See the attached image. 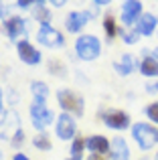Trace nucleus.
Segmentation results:
<instances>
[{"label": "nucleus", "mask_w": 158, "mask_h": 160, "mask_svg": "<svg viewBox=\"0 0 158 160\" xmlns=\"http://www.w3.org/2000/svg\"><path fill=\"white\" fill-rule=\"evenodd\" d=\"M57 103H59L61 112L69 113L73 118H81L85 113V99L75 89H69V87L57 89Z\"/></svg>", "instance_id": "1"}, {"label": "nucleus", "mask_w": 158, "mask_h": 160, "mask_svg": "<svg viewBox=\"0 0 158 160\" xmlns=\"http://www.w3.org/2000/svg\"><path fill=\"white\" fill-rule=\"evenodd\" d=\"M28 113H31V124L37 130V134L45 132L51 124L57 122L55 112L47 106V102H41V99H32L31 108H28Z\"/></svg>", "instance_id": "2"}, {"label": "nucleus", "mask_w": 158, "mask_h": 160, "mask_svg": "<svg viewBox=\"0 0 158 160\" xmlns=\"http://www.w3.org/2000/svg\"><path fill=\"white\" fill-rule=\"evenodd\" d=\"M130 134H132V138H134V142L138 144V148L142 150V152H148V150H152L154 144H156L158 128L152 126L150 122H136V124H132Z\"/></svg>", "instance_id": "3"}, {"label": "nucleus", "mask_w": 158, "mask_h": 160, "mask_svg": "<svg viewBox=\"0 0 158 160\" xmlns=\"http://www.w3.org/2000/svg\"><path fill=\"white\" fill-rule=\"evenodd\" d=\"M75 55L85 63L97 61L101 55V41L95 35H79L75 39Z\"/></svg>", "instance_id": "4"}, {"label": "nucleus", "mask_w": 158, "mask_h": 160, "mask_svg": "<svg viewBox=\"0 0 158 160\" xmlns=\"http://www.w3.org/2000/svg\"><path fill=\"white\" fill-rule=\"evenodd\" d=\"M99 120L106 124V128L116 130V132H124V130H130L132 128V118L128 112L120 108H107L99 112Z\"/></svg>", "instance_id": "5"}, {"label": "nucleus", "mask_w": 158, "mask_h": 160, "mask_svg": "<svg viewBox=\"0 0 158 160\" xmlns=\"http://www.w3.org/2000/svg\"><path fill=\"white\" fill-rule=\"evenodd\" d=\"M28 27H31L28 18L18 16V14H12L10 18L2 20V31H4V35H6V39L12 41V43H18V41L27 39Z\"/></svg>", "instance_id": "6"}, {"label": "nucleus", "mask_w": 158, "mask_h": 160, "mask_svg": "<svg viewBox=\"0 0 158 160\" xmlns=\"http://www.w3.org/2000/svg\"><path fill=\"white\" fill-rule=\"evenodd\" d=\"M37 43L47 49H63L65 47V35L55 28L53 24H41L37 28Z\"/></svg>", "instance_id": "7"}, {"label": "nucleus", "mask_w": 158, "mask_h": 160, "mask_svg": "<svg viewBox=\"0 0 158 160\" xmlns=\"http://www.w3.org/2000/svg\"><path fill=\"white\" fill-rule=\"evenodd\" d=\"M95 10L97 8H93V10H71V12H67V16L63 20L65 31L71 32V35H79L89 24V20L95 16Z\"/></svg>", "instance_id": "8"}, {"label": "nucleus", "mask_w": 158, "mask_h": 160, "mask_svg": "<svg viewBox=\"0 0 158 160\" xmlns=\"http://www.w3.org/2000/svg\"><path fill=\"white\" fill-rule=\"evenodd\" d=\"M55 136L61 142H73V138L77 136V122L73 116L69 113H57V122H55Z\"/></svg>", "instance_id": "9"}, {"label": "nucleus", "mask_w": 158, "mask_h": 160, "mask_svg": "<svg viewBox=\"0 0 158 160\" xmlns=\"http://www.w3.org/2000/svg\"><path fill=\"white\" fill-rule=\"evenodd\" d=\"M142 14H144V4L140 0H126V2H122L120 20H122L124 28H134Z\"/></svg>", "instance_id": "10"}, {"label": "nucleus", "mask_w": 158, "mask_h": 160, "mask_svg": "<svg viewBox=\"0 0 158 160\" xmlns=\"http://www.w3.org/2000/svg\"><path fill=\"white\" fill-rule=\"evenodd\" d=\"M20 128H22V124H20L18 112H16V109H8L2 116V120H0V140L10 142Z\"/></svg>", "instance_id": "11"}, {"label": "nucleus", "mask_w": 158, "mask_h": 160, "mask_svg": "<svg viewBox=\"0 0 158 160\" xmlns=\"http://www.w3.org/2000/svg\"><path fill=\"white\" fill-rule=\"evenodd\" d=\"M16 55H18L20 63H24V65H28V67H37V65H41V61H43L41 51L28 39H22V41L16 43Z\"/></svg>", "instance_id": "12"}, {"label": "nucleus", "mask_w": 158, "mask_h": 160, "mask_svg": "<svg viewBox=\"0 0 158 160\" xmlns=\"http://www.w3.org/2000/svg\"><path fill=\"white\" fill-rule=\"evenodd\" d=\"M85 150H89V154H99V156L110 158L111 152V142L101 134H91L85 138Z\"/></svg>", "instance_id": "13"}, {"label": "nucleus", "mask_w": 158, "mask_h": 160, "mask_svg": "<svg viewBox=\"0 0 158 160\" xmlns=\"http://www.w3.org/2000/svg\"><path fill=\"white\" fill-rule=\"evenodd\" d=\"M138 71L144 77L158 79V61L152 57V51H148V49L142 51V55H140V59H138Z\"/></svg>", "instance_id": "14"}, {"label": "nucleus", "mask_w": 158, "mask_h": 160, "mask_svg": "<svg viewBox=\"0 0 158 160\" xmlns=\"http://www.w3.org/2000/svg\"><path fill=\"white\" fill-rule=\"evenodd\" d=\"M134 28L140 32V37H152L154 32H158V16L154 12H144Z\"/></svg>", "instance_id": "15"}, {"label": "nucleus", "mask_w": 158, "mask_h": 160, "mask_svg": "<svg viewBox=\"0 0 158 160\" xmlns=\"http://www.w3.org/2000/svg\"><path fill=\"white\" fill-rule=\"evenodd\" d=\"M111 67H114V71L120 75V77H128V75H132L136 69H138V59H136L132 53H124L120 61L111 63Z\"/></svg>", "instance_id": "16"}, {"label": "nucleus", "mask_w": 158, "mask_h": 160, "mask_svg": "<svg viewBox=\"0 0 158 160\" xmlns=\"http://www.w3.org/2000/svg\"><path fill=\"white\" fill-rule=\"evenodd\" d=\"M110 160H130V146L124 136H116L111 140V152Z\"/></svg>", "instance_id": "17"}, {"label": "nucleus", "mask_w": 158, "mask_h": 160, "mask_svg": "<svg viewBox=\"0 0 158 160\" xmlns=\"http://www.w3.org/2000/svg\"><path fill=\"white\" fill-rule=\"evenodd\" d=\"M31 12H32V18L39 24H51V8L47 6L45 0H37V6Z\"/></svg>", "instance_id": "18"}, {"label": "nucleus", "mask_w": 158, "mask_h": 160, "mask_svg": "<svg viewBox=\"0 0 158 160\" xmlns=\"http://www.w3.org/2000/svg\"><path fill=\"white\" fill-rule=\"evenodd\" d=\"M101 27H103V32H106V39H107V43H111V41L116 39V35H120V24L116 22V18H114L111 14L103 16V22H101Z\"/></svg>", "instance_id": "19"}, {"label": "nucleus", "mask_w": 158, "mask_h": 160, "mask_svg": "<svg viewBox=\"0 0 158 160\" xmlns=\"http://www.w3.org/2000/svg\"><path fill=\"white\" fill-rule=\"evenodd\" d=\"M31 93H32V99H41V102H47L49 98V85L45 81H41V79H35V81H31Z\"/></svg>", "instance_id": "20"}, {"label": "nucleus", "mask_w": 158, "mask_h": 160, "mask_svg": "<svg viewBox=\"0 0 158 160\" xmlns=\"http://www.w3.org/2000/svg\"><path fill=\"white\" fill-rule=\"evenodd\" d=\"M32 146H35L37 150H41V152H49V150L53 148V142H51V138H49L47 132H41V134H37V136H32Z\"/></svg>", "instance_id": "21"}, {"label": "nucleus", "mask_w": 158, "mask_h": 160, "mask_svg": "<svg viewBox=\"0 0 158 160\" xmlns=\"http://www.w3.org/2000/svg\"><path fill=\"white\" fill-rule=\"evenodd\" d=\"M47 69H49V73H51L53 77H59V79L67 77V67H65L61 61H57V59H51V61L47 63Z\"/></svg>", "instance_id": "22"}, {"label": "nucleus", "mask_w": 158, "mask_h": 160, "mask_svg": "<svg viewBox=\"0 0 158 160\" xmlns=\"http://www.w3.org/2000/svg\"><path fill=\"white\" fill-rule=\"evenodd\" d=\"M120 37H122V43H126V45H138V41H140V32L136 28L120 27Z\"/></svg>", "instance_id": "23"}, {"label": "nucleus", "mask_w": 158, "mask_h": 160, "mask_svg": "<svg viewBox=\"0 0 158 160\" xmlns=\"http://www.w3.org/2000/svg\"><path fill=\"white\" fill-rule=\"evenodd\" d=\"M144 113H146V118L150 120L152 126H158V102H156V99H154V102H150V103H146Z\"/></svg>", "instance_id": "24"}, {"label": "nucleus", "mask_w": 158, "mask_h": 160, "mask_svg": "<svg viewBox=\"0 0 158 160\" xmlns=\"http://www.w3.org/2000/svg\"><path fill=\"white\" fill-rule=\"evenodd\" d=\"M83 152H85V138L75 136L73 142H71V148H69V154H71V156H81Z\"/></svg>", "instance_id": "25"}, {"label": "nucleus", "mask_w": 158, "mask_h": 160, "mask_svg": "<svg viewBox=\"0 0 158 160\" xmlns=\"http://www.w3.org/2000/svg\"><path fill=\"white\" fill-rule=\"evenodd\" d=\"M24 142H27V134H24V128H20L18 132L14 134V138L10 140V146H12V148H16V150H20Z\"/></svg>", "instance_id": "26"}, {"label": "nucleus", "mask_w": 158, "mask_h": 160, "mask_svg": "<svg viewBox=\"0 0 158 160\" xmlns=\"http://www.w3.org/2000/svg\"><path fill=\"white\" fill-rule=\"evenodd\" d=\"M14 6L20 8V10H32V8L37 6V0H18Z\"/></svg>", "instance_id": "27"}, {"label": "nucleus", "mask_w": 158, "mask_h": 160, "mask_svg": "<svg viewBox=\"0 0 158 160\" xmlns=\"http://www.w3.org/2000/svg\"><path fill=\"white\" fill-rule=\"evenodd\" d=\"M10 8L12 6H8L6 2H0V20H6V18H10Z\"/></svg>", "instance_id": "28"}, {"label": "nucleus", "mask_w": 158, "mask_h": 160, "mask_svg": "<svg viewBox=\"0 0 158 160\" xmlns=\"http://www.w3.org/2000/svg\"><path fill=\"white\" fill-rule=\"evenodd\" d=\"M144 89H146V93H150V95L158 93V79H152V81H148L146 85H144Z\"/></svg>", "instance_id": "29"}, {"label": "nucleus", "mask_w": 158, "mask_h": 160, "mask_svg": "<svg viewBox=\"0 0 158 160\" xmlns=\"http://www.w3.org/2000/svg\"><path fill=\"white\" fill-rule=\"evenodd\" d=\"M6 95H8V103H12V106L18 103V93H16L12 87H8V89H6Z\"/></svg>", "instance_id": "30"}, {"label": "nucleus", "mask_w": 158, "mask_h": 160, "mask_svg": "<svg viewBox=\"0 0 158 160\" xmlns=\"http://www.w3.org/2000/svg\"><path fill=\"white\" fill-rule=\"evenodd\" d=\"M6 109H4V89L0 87V116H4Z\"/></svg>", "instance_id": "31"}, {"label": "nucleus", "mask_w": 158, "mask_h": 160, "mask_svg": "<svg viewBox=\"0 0 158 160\" xmlns=\"http://www.w3.org/2000/svg\"><path fill=\"white\" fill-rule=\"evenodd\" d=\"M12 160H31V158H28L24 152H14L12 154Z\"/></svg>", "instance_id": "32"}, {"label": "nucleus", "mask_w": 158, "mask_h": 160, "mask_svg": "<svg viewBox=\"0 0 158 160\" xmlns=\"http://www.w3.org/2000/svg\"><path fill=\"white\" fill-rule=\"evenodd\" d=\"M91 4H93L95 8H101V6H107V4H110V0H93Z\"/></svg>", "instance_id": "33"}, {"label": "nucleus", "mask_w": 158, "mask_h": 160, "mask_svg": "<svg viewBox=\"0 0 158 160\" xmlns=\"http://www.w3.org/2000/svg\"><path fill=\"white\" fill-rule=\"evenodd\" d=\"M49 4H51L53 8H63L65 6V0H51Z\"/></svg>", "instance_id": "34"}, {"label": "nucleus", "mask_w": 158, "mask_h": 160, "mask_svg": "<svg viewBox=\"0 0 158 160\" xmlns=\"http://www.w3.org/2000/svg\"><path fill=\"white\" fill-rule=\"evenodd\" d=\"M107 156H99V154H89L87 156V160H106Z\"/></svg>", "instance_id": "35"}, {"label": "nucleus", "mask_w": 158, "mask_h": 160, "mask_svg": "<svg viewBox=\"0 0 158 160\" xmlns=\"http://www.w3.org/2000/svg\"><path fill=\"white\" fill-rule=\"evenodd\" d=\"M65 160H83V154L81 156H71V154H69V158H65Z\"/></svg>", "instance_id": "36"}, {"label": "nucleus", "mask_w": 158, "mask_h": 160, "mask_svg": "<svg viewBox=\"0 0 158 160\" xmlns=\"http://www.w3.org/2000/svg\"><path fill=\"white\" fill-rule=\"evenodd\" d=\"M152 57H154L156 61H158V47H154V49H152Z\"/></svg>", "instance_id": "37"}, {"label": "nucleus", "mask_w": 158, "mask_h": 160, "mask_svg": "<svg viewBox=\"0 0 158 160\" xmlns=\"http://www.w3.org/2000/svg\"><path fill=\"white\" fill-rule=\"evenodd\" d=\"M0 160H4V154H2V150H0Z\"/></svg>", "instance_id": "38"}, {"label": "nucleus", "mask_w": 158, "mask_h": 160, "mask_svg": "<svg viewBox=\"0 0 158 160\" xmlns=\"http://www.w3.org/2000/svg\"><path fill=\"white\" fill-rule=\"evenodd\" d=\"M154 160H158V152H156V156H154Z\"/></svg>", "instance_id": "39"}, {"label": "nucleus", "mask_w": 158, "mask_h": 160, "mask_svg": "<svg viewBox=\"0 0 158 160\" xmlns=\"http://www.w3.org/2000/svg\"><path fill=\"white\" fill-rule=\"evenodd\" d=\"M156 144H158V134H156Z\"/></svg>", "instance_id": "40"}, {"label": "nucleus", "mask_w": 158, "mask_h": 160, "mask_svg": "<svg viewBox=\"0 0 158 160\" xmlns=\"http://www.w3.org/2000/svg\"><path fill=\"white\" fill-rule=\"evenodd\" d=\"M140 160H148V158H140Z\"/></svg>", "instance_id": "41"}, {"label": "nucleus", "mask_w": 158, "mask_h": 160, "mask_svg": "<svg viewBox=\"0 0 158 160\" xmlns=\"http://www.w3.org/2000/svg\"><path fill=\"white\" fill-rule=\"evenodd\" d=\"M156 35H158V32H156Z\"/></svg>", "instance_id": "42"}]
</instances>
